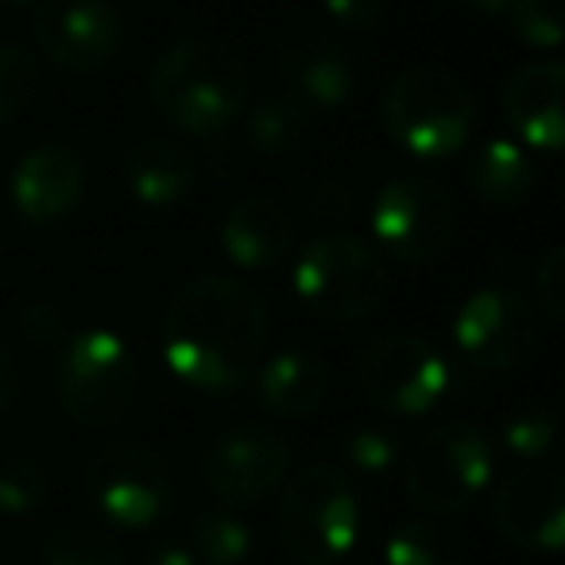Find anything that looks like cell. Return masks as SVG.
Returning a JSON list of instances; mask_svg holds the SVG:
<instances>
[{
  "mask_svg": "<svg viewBox=\"0 0 565 565\" xmlns=\"http://www.w3.org/2000/svg\"><path fill=\"white\" fill-rule=\"evenodd\" d=\"M271 338L267 299L241 279L186 282L163 315V361L194 392H236L259 369Z\"/></svg>",
  "mask_w": 565,
  "mask_h": 565,
  "instance_id": "cell-1",
  "label": "cell"
},
{
  "mask_svg": "<svg viewBox=\"0 0 565 565\" xmlns=\"http://www.w3.org/2000/svg\"><path fill=\"white\" fill-rule=\"evenodd\" d=\"M252 74L241 51L221 40H179L156 58L151 102L159 117L186 136H217L248 105Z\"/></svg>",
  "mask_w": 565,
  "mask_h": 565,
  "instance_id": "cell-2",
  "label": "cell"
},
{
  "mask_svg": "<svg viewBox=\"0 0 565 565\" xmlns=\"http://www.w3.org/2000/svg\"><path fill=\"white\" fill-rule=\"evenodd\" d=\"M472 97L457 74L441 66H407L387 86L384 97V125L387 136L407 156L438 163L469 143L472 136Z\"/></svg>",
  "mask_w": 565,
  "mask_h": 565,
  "instance_id": "cell-3",
  "label": "cell"
},
{
  "mask_svg": "<svg viewBox=\"0 0 565 565\" xmlns=\"http://www.w3.org/2000/svg\"><path fill=\"white\" fill-rule=\"evenodd\" d=\"M140 392L132 349L113 330H86L71 338L55 364V395L66 418L89 430L120 423Z\"/></svg>",
  "mask_w": 565,
  "mask_h": 565,
  "instance_id": "cell-4",
  "label": "cell"
},
{
  "mask_svg": "<svg viewBox=\"0 0 565 565\" xmlns=\"http://www.w3.org/2000/svg\"><path fill=\"white\" fill-rule=\"evenodd\" d=\"M361 508L349 477L333 465H307L279 500V539L302 565H338L356 546Z\"/></svg>",
  "mask_w": 565,
  "mask_h": 565,
  "instance_id": "cell-5",
  "label": "cell"
},
{
  "mask_svg": "<svg viewBox=\"0 0 565 565\" xmlns=\"http://www.w3.org/2000/svg\"><path fill=\"white\" fill-rule=\"evenodd\" d=\"M295 291L302 307L326 322H361L384 302L387 267L380 252L361 236L330 233L299 252Z\"/></svg>",
  "mask_w": 565,
  "mask_h": 565,
  "instance_id": "cell-6",
  "label": "cell"
},
{
  "mask_svg": "<svg viewBox=\"0 0 565 565\" xmlns=\"http://www.w3.org/2000/svg\"><path fill=\"white\" fill-rule=\"evenodd\" d=\"M492 480V446L469 423H446L418 438L403 465V488L423 515L449 519L465 511Z\"/></svg>",
  "mask_w": 565,
  "mask_h": 565,
  "instance_id": "cell-7",
  "label": "cell"
},
{
  "mask_svg": "<svg viewBox=\"0 0 565 565\" xmlns=\"http://www.w3.org/2000/svg\"><path fill=\"white\" fill-rule=\"evenodd\" d=\"M86 495L117 531H151L171 511V465L140 441H109L89 457Z\"/></svg>",
  "mask_w": 565,
  "mask_h": 565,
  "instance_id": "cell-8",
  "label": "cell"
},
{
  "mask_svg": "<svg viewBox=\"0 0 565 565\" xmlns=\"http://www.w3.org/2000/svg\"><path fill=\"white\" fill-rule=\"evenodd\" d=\"M361 392L384 415H426L446 399L449 361L415 333H387L361 356Z\"/></svg>",
  "mask_w": 565,
  "mask_h": 565,
  "instance_id": "cell-9",
  "label": "cell"
},
{
  "mask_svg": "<svg viewBox=\"0 0 565 565\" xmlns=\"http://www.w3.org/2000/svg\"><path fill=\"white\" fill-rule=\"evenodd\" d=\"M454 345L477 372H515L539 349V318L531 302L508 287L469 295L454 318Z\"/></svg>",
  "mask_w": 565,
  "mask_h": 565,
  "instance_id": "cell-10",
  "label": "cell"
},
{
  "mask_svg": "<svg viewBox=\"0 0 565 565\" xmlns=\"http://www.w3.org/2000/svg\"><path fill=\"white\" fill-rule=\"evenodd\" d=\"M372 233L399 264H426L441 256L454 236V198L423 174L392 179L372 205Z\"/></svg>",
  "mask_w": 565,
  "mask_h": 565,
  "instance_id": "cell-11",
  "label": "cell"
},
{
  "mask_svg": "<svg viewBox=\"0 0 565 565\" xmlns=\"http://www.w3.org/2000/svg\"><path fill=\"white\" fill-rule=\"evenodd\" d=\"M291 449L267 426H233L202 457V480L225 508H252L267 500L287 477Z\"/></svg>",
  "mask_w": 565,
  "mask_h": 565,
  "instance_id": "cell-12",
  "label": "cell"
},
{
  "mask_svg": "<svg viewBox=\"0 0 565 565\" xmlns=\"http://www.w3.org/2000/svg\"><path fill=\"white\" fill-rule=\"evenodd\" d=\"M35 35L55 66L94 74L120 51V17L109 0H40Z\"/></svg>",
  "mask_w": 565,
  "mask_h": 565,
  "instance_id": "cell-13",
  "label": "cell"
},
{
  "mask_svg": "<svg viewBox=\"0 0 565 565\" xmlns=\"http://www.w3.org/2000/svg\"><path fill=\"white\" fill-rule=\"evenodd\" d=\"M271 78L282 97H291L307 113L341 109L356 94V66L349 51L318 35H295V40L275 43Z\"/></svg>",
  "mask_w": 565,
  "mask_h": 565,
  "instance_id": "cell-14",
  "label": "cell"
},
{
  "mask_svg": "<svg viewBox=\"0 0 565 565\" xmlns=\"http://www.w3.org/2000/svg\"><path fill=\"white\" fill-rule=\"evenodd\" d=\"M492 523L523 550L554 554L565 542V480L554 469H519L495 488Z\"/></svg>",
  "mask_w": 565,
  "mask_h": 565,
  "instance_id": "cell-15",
  "label": "cell"
},
{
  "mask_svg": "<svg viewBox=\"0 0 565 565\" xmlns=\"http://www.w3.org/2000/svg\"><path fill=\"white\" fill-rule=\"evenodd\" d=\"M86 194V167L78 151L63 143L32 148L12 167V205L35 228H51L66 221Z\"/></svg>",
  "mask_w": 565,
  "mask_h": 565,
  "instance_id": "cell-16",
  "label": "cell"
},
{
  "mask_svg": "<svg viewBox=\"0 0 565 565\" xmlns=\"http://www.w3.org/2000/svg\"><path fill=\"white\" fill-rule=\"evenodd\" d=\"M565 66L557 58L531 63L511 74L503 89V117L531 151L554 156L565 140Z\"/></svg>",
  "mask_w": 565,
  "mask_h": 565,
  "instance_id": "cell-17",
  "label": "cell"
},
{
  "mask_svg": "<svg viewBox=\"0 0 565 565\" xmlns=\"http://www.w3.org/2000/svg\"><path fill=\"white\" fill-rule=\"evenodd\" d=\"M221 248L236 267H275L295 248V221L275 198H244L221 221Z\"/></svg>",
  "mask_w": 565,
  "mask_h": 565,
  "instance_id": "cell-18",
  "label": "cell"
},
{
  "mask_svg": "<svg viewBox=\"0 0 565 565\" xmlns=\"http://www.w3.org/2000/svg\"><path fill=\"white\" fill-rule=\"evenodd\" d=\"M330 395V369L307 349H287L256 369V399L275 418H310Z\"/></svg>",
  "mask_w": 565,
  "mask_h": 565,
  "instance_id": "cell-19",
  "label": "cell"
},
{
  "mask_svg": "<svg viewBox=\"0 0 565 565\" xmlns=\"http://www.w3.org/2000/svg\"><path fill=\"white\" fill-rule=\"evenodd\" d=\"M125 179L128 190H132L136 202L151 205V210H163V205H174L194 190L198 167L194 156L186 148H179L167 136H148L140 140L125 159Z\"/></svg>",
  "mask_w": 565,
  "mask_h": 565,
  "instance_id": "cell-20",
  "label": "cell"
},
{
  "mask_svg": "<svg viewBox=\"0 0 565 565\" xmlns=\"http://www.w3.org/2000/svg\"><path fill=\"white\" fill-rule=\"evenodd\" d=\"M465 182L488 205H519L534 190V163L511 140H488L465 163Z\"/></svg>",
  "mask_w": 565,
  "mask_h": 565,
  "instance_id": "cell-21",
  "label": "cell"
},
{
  "mask_svg": "<svg viewBox=\"0 0 565 565\" xmlns=\"http://www.w3.org/2000/svg\"><path fill=\"white\" fill-rule=\"evenodd\" d=\"M387 565H469L465 539L441 519L423 515L399 523L384 542Z\"/></svg>",
  "mask_w": 565,
  "mask_h": 565,
  "instance_id": "cell-22",
  "label": "cell"
},
{
  "mask_svg": "<svg viewBox=\"0 0 565 565\" xmlns=\"http://www.w3.org/2000/svg\"><path fill=\"white\" fill-rule=\"evenodd\" d=\"M186 546L194 550L198 565H244L252 546H256V539H252V526L244 519L217 508V511H202L190 523Z\"/></svg>",
  "mask_w": 565,
  "mask_h": 565,
  "instance_id": "cell-23",
  "label": "cell"
},
{
  "mask_svg": "<svg viewBox=\"0 0 565 565\" xmlns=\"http://www.w3.org/2000/svg\"><path fill=\"white\" fill-rule=\"evenodd\" d=\"M310 132V113L291 97H264L248 113V143L259 156H291Z\"/></svg>",
  "mask_w": 565,
  "mask_h": 565,
  "instance_id": "cell-24",
  "label": "cell"
},
{
  "mask_svg": "<svg viewBox=\"0 0 565 565\" xmlns=\"http://www.w3.org/2000/svg\"><path fill=\"white\" fill-rule=\"evenodd\" d=\"M43 565H125L120 546L89 526H63L43 542Z\"/></svg>",
  "mask_w": 565,
  "mask_h": 565,
  "instance_id": "cell-25",
  "label": "cell"
},
{
  "mask_svg": "<svg viewBox=\"0 0 565 565\" xmlns=\"http://www.w3.org/2000/svg\"><path fill=\"white\" fill-rule=\"evenodd\" d=\"M511 32L519 35V43L534 51H557L565 40V9L562 0H508Z\"/></svg>",
  "mask_w": 565,
  "mask_h": 565,
  "instance_id": "cell-26",
  "label": "cell"
},
{
  "mask_svg": "<svg viewBox=\"0 0 565 565\" xmlns=\"http://www.w3.org/2000/svg\"><path fill=\"white\" fill-rule=\"evenodd\" d=\"M40 94V63L20 43H0V125L17 120Z\"/></svg>",
  "mask_w": 565,
  "mask_h": 565,
  "instance_id": "cell-27",
  "label": "cell"
},
{
  "mask_svg": "<svg viewBox=\"0 0 565 565\" xmlns=\"http://www.w3.org/2000/svg\"><path fill=\"white\" fill-rule=\"evenodd\" d=\"M503 449H508L515 461H539L554 449L557 441V415L542 403L515 411V415L503 423Z\"/></svg>",
  "mask_w": 565,
  "mask_h": 565,
  "instance_id": "cell-28",
  "label": "cell"
},
{
  "mask_svg": "<svg viewBox=\"0 0 565 565\" xmlns=\"http://www.w3.org/2000/svg\"><path fill=\"white\" fill-rule=\"evenodd\" d=\"M47 503V477L32 461L0 465V515H32Z\"/></svg>",
  "mask_w": 565,
  "mask_h": 565,
  "instance_id": "cell-29",
  "label": "cell"
},
{
  "mask_svg": "<svg viewBox=\"0 0 565 565\" xmlns=\"http://www.w3.org/2000/svg\"><path fill=\"white\" fill-rule=\"evenodd\" d=\"M399 438L384 426H361L345 438V461L361 477H384L399 465Z\"/></svg>",
  "mask_w": 565,
  "mask_h": 565,
  "instance_id": "cell-30",
  "label": "cell"
},
{
  "mask_svg": "<svg viewBox=\"0 0 565 565\" xmlns=\"http://www.w3.org/2000/svg\"><path fill=\"white\" fill-rule=\"evenodd\" d=\"M534 302L550 322L565 318V252L550 248L534 267Z\"/></svg>",
  "mask_w": 565,
  "mask_h": 565,
  "instance_id": "cell-31",
  "label": "cell"
},
{
  "mask_svg": "<svg viewBox=\"0 0 565 565\" xmlns=\"http://www.w3.org/2000/svg\"><path fill=\"white\" fill-rule=\"evenodd\" d=\"M387 0H326V12L341 32H372L384 20Z\"/></svg>",
  "mask_w": 565,
  "mask_h": 565,
  "instance_id": "cell-32",
  "label": "cell"
},
{
  "mask_svg": "<svg viewBox=\"0 0 565 565\" xmlns=\"http://www.w3.org/2000/svg\"><path fill=\"white\" fill-rule=\"evenodd\" d=\"M20 333H24L32 345H58V341L66 338V326L51 307H28L24 315H20Z\"/></svg>",
  "mask_w": 565,
  "mask_h": 565,
  "instance_id": "cell-33",
  "label": "cell"
},
{
  "mask_svg": "<svg viewBox=\"0 0 565 565\" xmlns=\"http://www.w3.org/2000/svg\"><path fill=\"white\" fill-rule=\"evenodd\" d=\"M349 205H353V194L341 186H315V194H310V210L322 217H341Z\"/></svg>",
  "mask_w": 565,
  "mask_h": 565,
  "instance_id": "cell-34",
  "label": "cell"
},
{
  "mask_svg": "<svg viewBox=\"0 0 565 565\" xmlns=\"http://www.w3.org/2000/svg\"><path fill=\"white\" fill-rule=\"evenodd\" d=\"M140 565H198V557L186 542H159L143 554Z\"/></svg>",
  "mask_w": 565,
  "mask_h": 565,
  "instance_id": "cell-35",
  "label": "cell"
},
{
  "mask_svg": "<svg viewBox=\"0 0 565 565\" xmlns=\"http://www.w3.org/2000/svg\"><path fill=\"white\" fill-rule=\"evenodd\" d=\"M20 395V376H17V364L9 361V356L0 353V415L17 403Z\"/></svg>",
  "mask_w": 565,
  "mask_h": 565,
  "instance_id": "cell-36",
  "label": "cell"
},
{
  "mask_svg": "<svg viewBox=\"0 0 565 565\" xmlns=\"http://www.w3.org/2000/svg\"><path fill=\"white\" fill-rule=\"evenodd\" d=\"M457 4H465L472 12H484V17H503V9H508V0H457Z\"/></svg>",
  "mask_w": 565,
  "mask_h": 565,
  "instance_id": "cell-37",
  "label": "cell"
},
{
  "mask_svg": "<svg viewBox=\"0 0 565 565\" xmlns=\"http://www.w3.org/2000/svg\"><path fill=\"white\" fill-rule=\"evenodd\" d=\"M4 9H24V4H35V0H0Z\"/></svg>",
  "mask_w": 565,
  "mask_h": 565,
  "instance_id": "cell-38",
  "label": "cell"
}]
</instances>
